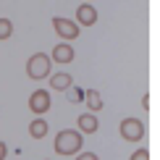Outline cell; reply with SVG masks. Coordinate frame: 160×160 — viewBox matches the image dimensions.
Segmentation results:
<instances>
[{
	"mask_svg": "<svg viewBox=\"0 0 160 160\" xmlns=\"http://www.w3.org/2000/svg\"><path fill=\"white\" fill-rule=\"evenodd\" d=\"M52 150L58 152V155H76L79 150H82V131L76 129H63L55 134V142H52Z\"/></svg>",
	"mask_w": 160,
	"mask_h": 160,
	"instance_id": "6da1fadb",
	"label": "cell"
},
{
	"mask_svg": "<svg viewBox=\"0 0 160 160\" xmlns=\"http://www.w3.org/2000/svg\"><path fill=\"white\" fill-rule=\"evenodd\" d=\"M52 71V61L48 52H34V55L26 61V76L34 79V82H42V79H48Z\"/></svg>",
	"mask_w": 160,
	"mask_h": 160,
	"instance_id": "7a4b0ae2",
	"label": "cell"
},
{
	"mask_svg": "<svg viewBox=\"0 0 160 160\" xmlns=\"http://www.w3.org/2000/svg\"><path fill=\"white\" fill-rule=\"evenodd\" d=\"M118 131H121V137L126 142H139V139H144V134H147L144 121H139V118H123L118 123Z\"/></svg>",
	"mask_w": 160,
	"mask_h": 160,
	"instance_id": "3957f363",
	"label": "cell"
},
{
	"mask_svg": "<svg viewBox=\"0 0 160 160\" xmlns=\"http://www.w3.org/2000/svg\"><path fill=\"white\" fill-rule=\"evenodd\" d=\"M52 26H55V34L63 39V42H74V39L79 37V32H82V26H79L76 21H71V18H52Z\"/></svg>",
	"mask_w": 160,
	"mask_h": 160,
	"instance_id": "277c9868",
	"label": "cell"
},
{
	"mask_svg": "<svg viewBox=\"0 0 160 160\" xmlns=\"http://www.w3.org/2000/svg\"><path fill=\"white\" fill-rule=\"evenodd\" d=\"M29 108H32V113H37V116L48 113L50 110V92L48 89H34L29 95Z\"/></svg>",
	"mask_w": 160,
	"mask_h": 160,
	"instance_id": "5b68a950",
	"label": "cell"
},
{
	"mask_svg": "<svg viewBox=\"0 0 160 160\" xmlns=\"http://www.w3.org/2000/svg\"><path fill=\"white\" fill-rule=\"evenodd\" d=\"M74 58H76V50L71 42H58L50 52V61H55V63H74Z\"/></svg>",
	"mask_w": 160,
	"mask_h": 160,
	"instance_id": "8992f818",
	"label": "cell"
},
{
	"mask_svg": "<svg viewBox=\"0 0 160 160\" xmlns=\"http://www.w3.org/2000/svg\"><path fill=\"white\" fill-rule=\"evenodd\" d=\"M76 24L79 26H92V24H97V8L92 3H82L76 8Z\"/></svg>",
	"mask_w": 160,
	"mask_h": 160,
	"instance_id": "52a82bcc",
	"label": "cell"
},
{
	"mask_svg": "<svg viewBox=\"0 0 160 160\" xmlns=\"http://www.w3.org/2000/svg\"><path fill=\"white\" fill-rule=\"evenodd\" d=\"M76 123H79V131H82V134H95L100 129V121H97L95 113H82V116L76 118Z\"/></svg>",
	"mask_w": 160,
	"mask_h": 160,
	"instance_id": "ba28073f",
	"label": "cell"
},
{
	"mask_svg": "<svg viewBox=\"0 0 160 160\" xmlns=\"http://www.w3.org/2000/svg\"><path fill=\"white\" fill-rule=\"evenodd\" d=\"M71 84H74V76H71L68 71H61V74H52V76H50V87H52L55 92H66Z\"/></svg>",
	"mask_w": 160,
	"mask_h": 160,
	"instance_id": "9c48e42d",
	"label": "cell"
},
{
	"mask_svg": "<svg viewBox=\"0 0 160 160\" xmlns=\"http://www.w3.org/2000/svg\"><path fill=\"white\" fill-rule=\"evenodd\" d=\"M82 102H84V105H87V108H89L92 113L102 108V97H100V92H97V89H87V92H84V100H82Z\"/></svg>",
	"mask_w": 160,
	"mask_h": 160,
	"instance_id": "30bf717a",
	"label": "cell"
},
{
	"mask_svg": "<svg viewBox=\"0 0 160 160\" xmlns=\"http://www.w3.org/2000/svg\"><path fill=\"white\" fill-rule=\"evenodd\" d=\"M29 134H32V139H42L48 134V121H45V118H34V121L29 123Z\"/></svg>",
	"mask_w": 160,
	"mask_h": 160,
	"instance_id": "8fae6325",
	"label": "cell"
},
{
	"mask_svg": "<svg viewBox=\"0 0 160 160\" xmlns=\"http://www.w3.org/2000/svg\"><path fill=\"white\" fill-rule=\"evenodd\" d=\"M13 37V21L11 18H0V42Z\"/></svg>",
	"mask_w": 160,
	"mask_h": 160,
	"instance_id": "7c38bea8",
	"label": "cell"
},
{
	"mask_svg": "<svg viewBox=\"0 0 160 160\" xmlns=\"http://www.w3.org/2000/svg\"><path fill=\"white\" fill-rule=\"evenodd\" d=\"M66 92H68V100H71V102H82V100H84V89H79V87H74V84H71Z\"/></svg>",
	"mask_w": 160,
	"mask_h": 160,
	"instance_id": "4fadbf2b",
	"label": "cell"
},
{
	"mask_svg": "<svg viewBox=\"0 0 160 160\" xmlns=\"http://www.w3.org/2000/svg\"><path fill=\"white\" fill-rule=\"evenodd\" d=\"M129 160H150V152L142 147V150H137V152H134V155H131Z\"/></svg>",
	"mask_w": 160,
	"mask_h": 160,
	"instance_id": "5bb4252c",
	"label": "cell"
},
{
	"mask_svg": "<svg viewBox=\"0 0 160 160\" xmlns=\"http://www.w3.org/2000/svg\"><path fill=\"white\" fill-rule=\"evenodd\" d=\"M76 160H100V158L95 155V152H82V155H79Z\"/></svg>",
	"mask_w": 160,
	"mask_h": 160,
	"instance_id": "9a60e30c",
	"label": "cell"
},
{
	"mask_svg": "<svg viewBox=\"0 0 160 160\" xmlns=\"http://www.w3.org/2000/svg\"><path fill=\"white\" fill-rule=\"evenodd\" d=\"M5 158H8V144L0 142V160H5Z\"/></svg>",
	"mask_w": 160,
	"mask_h": 160,
	"instance_id": "2e32d148",
	"label": "cell"
},
{
	"mask_svg": "<svg viewBox=\"0 0 160 160\" xmlns=\"http://www.w3.org/2000/svg\"><path fill=\"white\" fill-rule=\"evenodd\" d=\"M142 108H144V110L150 108V95H144V97H142Z\"/></svg>",
	"mask_w": 160,
	"mask_h": 160,
	"instance_id": "e0dca14e",
	"label": "cell"
},
{
	"mask_svg": "<svg viewBox=\"0 0 160 160\" xmlns=\"http://www.w3.org/2000/svg\"><path fill=\"white\" fill-rule=\"evenodd\" d=\"M84 3H89V0H84Z\"/></svg>",
	"mask_w": 160,
	"mask_h": 160,
	"instance_id": "ac0fdd59",
	"label": "cell"
}]
</instances>
